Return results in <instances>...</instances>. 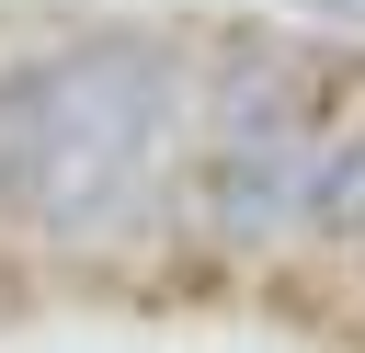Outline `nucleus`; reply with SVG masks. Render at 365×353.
<instances>
[{
    "label": "nucleus",
    "mask_w": 365,
    "mask_h": 353,
    "mask_svg": "<svg viewBox=\"0 0 365 353\" xmlns=\"http://www.w3.org/2000/svg\"><path fill=\"white\" fill-rule=\"evenodd\" d=\"M319 148L331 125H274V137H182V239L262 262L285 239H308V194H319Z\"/></svg>",
    "instance_id": "nucleus-1"
},
{
    "label": "nucleus",
    "mask_w": 365,
    "mask_h": 353,
    "mask_svg": "<svg viewBox=\"0 0 365 353\" xmlns=\"http://www.w3.org/2000/svg\"><path fill=\"white\" fill-rule=\"evenodd\" d=\"M57 148H68V102H57V34H46V46L0 57V228L34 216Z\"/></svg>",
    "instance_id": "nucleus-2"
},
{
    "label": "nucleus",
    "mask_w": 365,
    "mask_h": 353,
    "mask_svg": "<svg viewBox=\"0 0 365 353\" xmlns=\"http://www.w3.org/2000/svg\"><path fill=\"white\" fill-rule=\"evenodd\" d=\"M308 239L331 251H365V125H342L319 148V194H308Z\"/></svg>",
    "instance_id": "nucleus-3"
}]
</instances>
